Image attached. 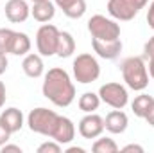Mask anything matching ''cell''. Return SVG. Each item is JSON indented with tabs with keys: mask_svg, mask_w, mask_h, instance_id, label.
I'll return each instance as SVG.
<instances>
[{
	"mask_svg": "<svg viewBox=\"0 0 154 153\" xmlns=\"http://www.w3.org/2000/svg\"><path fill=\"white\" fill-rule=\"evenodd\" d=\"M41 92L52 105L59 108L70 106L75 99V86L72 79L65 69H59V67H54L45 74Z\"/></svg>",
	"mask_w": 154,
	"mask_h": 153,
	"instance_id": "obj_1",
	"label": "cell"
},
{
	"mask_svg": "<svg viewBox=\"0 0 154 153\" xmlns=\"http://www.w3.org/2000/svg\"><path fill=\"white\" fill-rule=\"evenodd\" d=\"M120 72L122 77L125 81V85L131 88V90H136V92H142L149 86V70H147V65L143 61L142 56H129L122 61L120 65Z\"/></svg>",
	"mask_w": 154,
	"mask_h": 153,
	"instance_id": "obj_2",
	"label": "cell"
},
{
	"mask_svg": "<svg viewBox=\"0 0 154 153\" xmlns=\"http://www.w3.org/2000/svg\"><path fill=\"white\" fill-rule=\"evenodd\" d=\"M57 121H59V115L54 110H48L45 106L34 108L27 115L29 130L34 133H39V135H45V137H52V133L57 126Z\"/></svg>",
	"mask_w": 154,
	"mask_h": 153,
	"instance_id": "obj_3",
	"label": "cell"
},
{
	"mask_svg": "<svg viewBox=\"0 0 154 153\" xmlns=\"http://www.w3.org/2000/svg\"><path fill=\"white\" fill-rule=\"evenodd\" d=\"M72 70H74L75 81L77 83H82V85H90V83L97 81L99 76H100V65H99L97 58L88 54V52L79 54L74 60Z\"/></svg>",
	"mask_w": 154,
	"mask_h": 153,
	"instance_id": "obj_4",
	"label": "cell"
},
{
	"mask_svg": "<svg viewBox=\"0 0 154 153\" xmlns=\"http://www.w3.org/2000/svg\"><path fill=\"white\" fill-rule=\"evenodd\" d=\"M88 33L95 40L109 41L120 38V25L115 22V18H106L104 15H93L88 20Z\"/></svg>",
	"mask_w": 154,
	"mask_h": 153,
	"instance_id": "obj_5",
	"label": "cell"
},
{
	"mask_svg": "<svg viewBox=\"0 0 154 153\" xmlns=\"http://www.w3.org/2000/svg\"><path fill=\"white\" fill-rule=\"evenodd\" d=\"M57 40H59V29L52 24H43L36 33V49L41 56H54L57 50Z\"/></svg>",
	"mask_w": 154,
	"mask_h": 153,
	"instance_id": "obj_6",
	"label": "cell"
},
{
	"mask_svg": "<svg viewBox=\"0 0 154 153\" xmlns=\"http://www.w3.org/2000/svg\"><path fill=\"white\" fill-rule=\"evenodd\" d=\"M99 97L102 103H106L111 108L122 110L127 103H129V94L127 88L120 83H106L99 88Z\"/></svg>",
	"mask_w": 154,
	"mask_h": 153,
	"instance_id": "obj_7",
	"label": "cell"
},
{
	"mask_svg": "<svg viewBox=\"0 0 154 153\" xmlns=\"http://www.w3.org/2000/svg\"><path fill=\"white\" fill-rule=\"evenodd\" d=\"M104 119L100 115H97L95 112L86 114L81 121H79V133L82 139H97L102 135L104 132Z\"/></svg>",
	"mask_w": 154,
	"mask_h": 153,
	"instance_id": "obj_8",
	"label": "cell"
},
{
	"mask_svg": "<svg viewBox=\"0 0 154 153\" xmlns=\"http://www.w3.org/2000/svg\"><path fill=\"white\" fill-rule=\"evenodd\" d=\"M108 13L115 20L129 22L140 13V9L131 0H108Z\"/></svg>",
	"mask_w": 154,
	"mask_h": 153,
	"instance_id": "obj_9",
	"label": "cell"
},
{
	"mask_svg": "<svg viewBox=\"0 0 154 153\" xmlns=\"http://www.w3.org/2000/svg\"><path fill=\"white\" fill-rule=\"evenodd\" d=\"M91 47L95 50V54L99 58H104V60H115L120 56L122 52V41L120 38L116 40H109V41H102V40H95L91 38Z\"/></svg>",
	"mask_w": 154,
	"mask_h": 153,
	"instance_id": "obj_10",
	"label": "cell"
},
{
	"mask_svg": "<svg viewBox=\"0 0 154 153\" xmlns=\"http://www.w3.org/2000/svg\"><path fill=\"white\" fill-rule=\"evenodd\" d=\"M4 11H5V18L13 24H23L31 16V7L25 0H9Z\"/></svg>",
	"mask_w": 154,
	"mask_h": 153,
	"instance_id": "obj_11",
	"label": "cell"
},
{
	"mask_svg": "<svg viewBox=\"0 0 154 153\" xmlns=\"http://www.w3.org/2000/svg\"><path fill=\"white\" fill-rule=\"evenodd\" d=\"M74 137H75V124L72 122V119H68L65 115H59L57 126H56L50 139H54L59 144H68V142L74 141Z\"/></svg>",
	"mask_w": 154,
	"mask_h": 153,
	"instance_id": "obj_12",
	"label": "cell"
},
{
	"mask_svg": "<svg viewBox=\"0 0 154 153\" xmlns=\"http://www.w3.org/2000/svg\"><path fill=\"white\" fill-rule=\"evenodd\" d=\"M127 124H129V119H127V115L124 114L122 110H111L109 114L106 115V119H104V128L109 132V133H113V135H118V133H124L125 130H127Z\"/></svg>",
	"mask_w": 154,
	"mask_h": 153,
	"instance_id": "obj_13",
	"label": "cell"
},
{
	"mask_svg": "<svg viewBox=\"0 0 154 153\" xmlns=\"http://www.w3.org/2000/svg\"><path fill=\"white\" fill-rule=\"evenodd\" d=\"M22 69H23V74L27 77H32V79H38L43 76L45 72V63H43V58L41 54H25L23 61H22Z\"/></svg>",
	"mask_w": 154,
	"mask_h": 153,
	"instance_id": "obj_14",
	"label": "cell"
},
{
	"mask_svg": "<svg viewBox=\"0 0 154 153\" xmlns=\"http://www.w3.org/2000/svg\"><path fill=\"white\" fill-rule=\"evenodd\" d=\"M56 15V4L50 0H43V2H34L31 7V16L39 22V24H48Z\"/></svg>",
	"mask_w": 154,
	"mask_h": 153,
	"instance_id": "obj_15",
	"label": "cell"
},
{
	"mask_svg": "<svg viewBox=\"0 0 154 153\" xmlns=\"http://www.w3.org/2000/svg\"><path fill=\"white\" fill-rule=\"evenodd\" d=\"M0 122H2V124L11 132V135H13V133H16V132L22 130V126H23V114H22V110H18V108H14V106L5 108V110L0 114Z\"/></svg>",
	"mask_w": 154,
	"mask_h": 153,
	"instance_id": "obj_16",
	"label": "cell"
},
{
	"mask_svg": "<svg viewBox=\"0 0 154 153\" xmlns=\"http://www.w3.org/2000/svg\"><path fill=\"white\" fill-rule=\"evenodd\" d=\"M56 7L63 11L65 16L77 20L86 13V0H54Z\"/></svg>",
	"mask_w": 154,
	"mask_h": 153,
	"instance_id": "obj_17",
	"label": "cell"
},
{
	"mask_svg": "<svg viewBox=\"0 0 154 153\" xmlns=\"http://www.w3.org/2000/svg\"><path fill=\"white\" fill-rule=\"evenodd\" d=\"M75 52V40L70 33L59 31V40H57V50L56 54L59 58H70Z\"/></svg>",
	"mask_w": 154,
	"mask_h": 153,
	"instance_id": "obj_18",
	"label": "cell"
},
{
	"mask_svg": "<svg viewBox=\"0 0 154 153\" xmlns=\"http://www.w3.org/2000/svg\"><path fill=\"white\" fill-rule=\"evenodd\" d=\"M31 50V38L25 33H18L14 31L13 36V43H11V54L14 56H25Z\"/></svg>",
	"mask_w": 154,
	"mask_h": 153,
	"instance_id": "obj_19",
	"label": "cell"
},
{
	"mask_svg": "<svg viewBox=\"0 0 154 153\" xmlns=\"http://www.w3.org/2000/svg\"><path fill=\"white\" fill-rule=\"evenodd\" d=\"M100 103H102V101H100L99 94H95V92H84V94L79 97V101H77L79 108H81L84 114H91V112L99 110Z\"/></svg>",
	"mask_w": 154,
	"mask_h": 153,
	"instance_id": "obj_20",
	"label": "cell"
},
{
	"mask_svg": "<svg viewBox=\"0 0 154 153\" xmlns=\"http://www.w3.org/2000/svg\"><path fill=\"white\" fill-rule=\"evenodd\" d=\"M152 101H154V97H152V96H149V94L136 96V97H134V101L131 103L133 114L136 115V117H140V119H143L145 114H147V110H149V106L152 105Z\"/></svg>",
	"mask_w": 154,
	"mask_h": 153,
	"instance_id": "obj_21",
	"label": "cell"
},
{
	"mask_svg": "<svg viewBox=\"0 0 154 153\" xmlns=\"http://www.w3.org/2000/svg\"><path fill=\"white\" fill-rule=\"evenodd\" d=\"M91 150H93V153H116L118 151V144L109 137H100V139L97 137Z\"/></svg>",
	"mask_w": 154,
	"mask_h": 153,
	"instance_id": "obj_22",
	"label": "cell"
},
{
	"mask_svg": "<svg viewBox=\"0 0 154 153\" xmlns=\"http://www.w3.org/2000/svg\"><path fill=\"white\" fill-rule=\"evenodd\" d=\"M14 31L7 27H0V52L2 54H11V43H13Z\"/></svg>",
	"mask_w": 154,
	"mask_h": 153,
	"instance_id": "obj_23",
	"label": "cell"
},
{
	"mask_svg": "<svg viewBox=\"0 0 154 153\" xmlns=\"http://www.w3.org/2000/svg\"><path fill=\"white\" fill-rule=\"evenodd\" d=\"M143 52H145V58L149 60V65H147L149 76L154 79V36H151L147 40V43L143 45Z\"/></svg>",
	"mask_w": 154,
	"mask_h": 153,
	"instance_id": "obj_24",
	"label": "cell"
},
{
	"mask_svg": "<svg viewBox=\"0 0 154 153\" xmlns=\"http://www.w3.org/2000/svg\"><path fill=\"white\" fill-rule=\"evenodd\" d=\"M38 153H61V144L56 142L54 139L47 141V142H43V144L38 146Z\"/></svg>",
	"mask_w": 154,
	"mask_h": 153,
	"instance_id": "obj_25",
	"label": "cell"
},
{
	"mask_svg": "<svg viewBox=\"0 0 154 153\" xmlns=\"http://www.w3.org/2000/svg\"><path fill=\"white\" fill-rule=\"evenodd\" d=\"M9 137H11V132H9V130H7V128L0 122V148H2V146L9 141Z\"/></svg>",
	"mask_w": 154,
	"mask_h": 153,
	"instance_id": "obj_26",
	"label": "cell"
},
{
	"mask_svg": "<svg viewBox=\"0 0 154 153\" xmlns=\"http://www.w3.org/2000/svg\"><path fill=\"white\" fill-rule=\"evenodd\" d=\"M147 24L151 29H154V0L149 4V9H147Z\"/></svg>",
	"mask_w": 154,
	"mask_h": 153,
	"instance_id": "obj_27",
	"label": "cell"
},
{
	"mask_svg": "<svg viewBox=\"0 0 154 153\" xmlns=\"http://www.w3.org/2000/svg\"><path fill=\"white\" fill-rule=\"evenodd\" d=\"M0 150H2V153H9V151L22 153V148H20V146H14V144H7V142H5V144L0 148Z\"/></svg>",
	"mask_w": 154,
	"mask_h": 153,
	"instance_id": "obj_28",
	"label": "cell"
},
{
	"mask_svg": "<svg viewBox=\"0 0 154 153\" xmlns=\"http://www.w3.org/2000/svg\"><path fill=\"white\" fill-rule=\"evenodd\" d=\"M143 119H145V121H147V122H149V124L154 128V101H152V105L149 106V110H147V114H145V117H143Z\"/></svg>",
	"mask_w": 154,
	"mask_h": 153,
	"instance_id": "obj_29",
	"label": "cell"
},
{
	"mask_svg": "<svg viewBox=\"0 0 154 153\" xmlns=\"http://www.w3.org/2000/svg\"><path fill=\"white\" fill-rule=\"evenodd\" d=\"M122 151H136V153H143V148L140 146V144H127V146H124L122 148Z\"/></svg>",
	"mask_w": 154,
	"mask_h": 153,
	"instance_id": "obj_30",
	"label": "cell"
},
{
	"mask_svg": "<svg viewBox=\"0 0 154 153\" xmlns=\"http://www.w3.org/2000/svg\"><path fill=\"white\" fill-rule=\"evenodd\" d=\"M7 65H9V61H7V54H2V52H0V76L7 70Z\"/></svg>",
	"mask_w": 154,
	"mask_h": 153,
	"instance_id": "obj_31",
	"label": "cell"
},
{
	"mask_svg": "<svg viewBox=\"0 0 154 153\" xmlns=\"http://www.w3.org/2000/svg\"><path fill=\"white\" fill-rule=\"evenodd\" d=\"M5 99H7V92H5V85L0 81V108L5 105Z\"/></svg>",
	"mask_w": 154,
	"mask_h": 153,
	"instance_id": "obj_32",
	"label": "cell"
},
{
	"mask_svg": "<svg viewBox=\"0 0 154 153\" xmlns=\"http://www.w3.org/2000/svg\"><path fill=\"white\" fill-rule=\"evenodd\" d=\"M131 2H133L138 9H143V7L147 5V2H149V0H131Z\"/></svg>",
	"mask_w": 154,
	"mask_h": 153,
	"instance_id": "obj_33",
	"label": "cell"
},
{
	"mask_svg": "<svg viewBox=\"0 0 154 153\" xmlns=\"http://www.w3.org/2000/svg\"><path fill=\"white\" fill-rule=\"evenodd\" d=\"M86 150L84 148H79V146H74V148H68L66 150V153H84Z\"/></svg>",
	"mask_w": 154,
	"mask_h": 153,
	"instance_id": "obj_34",
	"label": "cell"
},
{
	"mask_svg": "<svg viewBox=\"0 0 154 153\" xmlns=\"http://www.w3.org/2000/svg\"><path fill=\"white\" fill-rule=\"evenodd\" d=\"M31 2H32V4H34V2H43V0H31Z\"/></svg>",
	"mask_w": 154,
	"mask_h": 153,
	"instance_id": "obj_35",
	"label": "cell"
}]
</instances>
